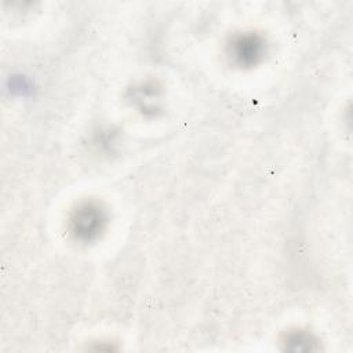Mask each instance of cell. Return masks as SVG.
Returning a JSON list of instances; mask_svg holds the SVG:
<instances>
[{
	"instance_id": "cell-1",
	"label": "cell",
	"mask_w": 353,
	"mask_h": 353,
	"mask_svg": "<svg viewBox=\"0 0 353 353\" xmlns=\"http://www.w3.org/2000/svg\"><path fill=\"white\" fill-rule=\"evenodd\" d=\"M106 223L105 207L97 200H83L69 212L68 232L76 241L88 244L102 234Z\"/></svg>"
},
{
	"instance_id": "cell-2",
	"label": "cell",
	"mask_w": 353,
	"mask_h": 353,
	"mask_svg": "<svg viewBox=\"0 0 353 353\" xmlns=\"http://www.w3.org/2000/svg\"><path fill=\"white\" fill-rule=\"evenodd\" d=\"M266 52L265 41L252 32L239 33L228 44V57L239 68H251L258 65Z\"/></svg>"
}]
</instances>
